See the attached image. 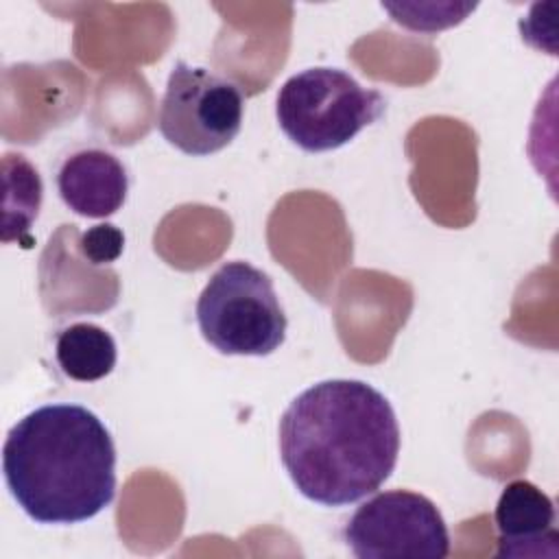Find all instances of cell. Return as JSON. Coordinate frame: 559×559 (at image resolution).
<instances>
[{
  "label": "cell",
  "mask_w": 559,
  "mask_h": 559,
  "mask_svg": "<svg viewBox=\"0 0 559 559\" xmlns=\"http://www.w3.org/2000/svg\"><path fill=\"white\" fill-rule=\"evenodd\" d=\"M343 542L358 559H441L450 535L437 504L415 491H382L362 502L343 528Z\"/></svg>",
  "instance_id": "cell-6"
},
{
  "label": "cell",
  "mask_w": 559,
  "mask_h": 559,
  "mask_svg": "<svg viewBox=\"0 0 559 559\" xmlns=\"http://www.w3.org/2000/svg\"><path fill=\"white\" fill-rule=\"evenodd\" d=\"M7 487L39 524H76L116 496V445L96 413L46 404L24 415L2 448Z\"/></svg>",
  "instance_id": "cell-2"
},
{
  "label": "cell",
  "mask_w": 559,
  "mask_h": 559,
  "mask_svg": "<svg viewBox=\"0 0 559 559\" xmlns=\"http://www.w3.org/2000/svg\"><path fill=\"white\" fill-rule=\"evenodd\" d=\"M245 98L238 85L177 61L168 74L159 103L157 127L168 144L188 155H212L238 135Z\"/></svg>",
  "instance_id": "cell-5"
},
{
  "label": "cell",
  "mask_w": 559,
  "mask_h": 559,
  "mask_svg": "<svg viewBox=\"0 0 559 559\" xmlns=\"http://www.w3.org/2000/svg\"><path fill=\"white\" fill-rule=\"evenodd\" d=\"M4 188H7V197L4 201H11L13 192L15 194V205L11 210H4V221L13 214V210H17V218L13 229L9 231L7 238H2L4 242L17 238L31 229L33 221L39 214V205H41V179L39 173L31 166V162L24 155H13L7 153L4 155Z\"/></svg>",
  "instance_id": "cell-10"
},
{
  "label": "cell",
  "mask_w": 559,
  "mask_h": 559,
  "mask_svg": "<svg viewBox=\"0 0 559 559\" xmlns=\"http://www.w3.org/2000/svg\"><path fill=\"white\" fill-rule=\"evenodd\" d=\"M203 338L221 354L269 356L286 338V314L273 280L249 262H225L197 299Z\"/></svg>",
  "instance_id": "cell-4"
},
{
  "label": "cell",
  "mask_w": 559,
  "mask_h": 559,
  "mask_svg": "<svg viewBox=\"0 0 559 559\" xmlns=\"http://www.w3.org/2000/svg\"><path fill=\"white\" fill-rule=\"evenodd\" d=\"M397 454L395 411L362 380L317 382L280 419L282 465L297 491L323 507H345L380 489Z\"/></svg>",
  "instance_id": "cell-1"
},
{
  "label": "cell",
  "mask_w": 559,
  "mask_h": 559,
  "mask_svg": "<svg viewBox=\"0 0 559 559\" xmlns=\"http://www.w3.org/2000/svg\"><path fill=\"white\" fill-rule=\"evenodd\" d=\"M79 249L92 264H109L120 258L124 249V236L116 225H96L81 234Z\"/></svg>",
  "instance_id": "cell-11"
},
{
  "label": "cell",
  "mask_w": 559,
  "mask_h": 559,
  "mask_svg": "<svg viewBox=\"0 0 559 559\" xmlns=\"http://www.w3.org/2000/svg\"><path fill=\"white\" fill-rule=\"evenodd\" d=\"M384 109V96L362 87L349 72L308 68L280 87L275 116L290 142L308 153H323L354 140Z\"/></svg>",
  "instance_id": "cell-3"
},
{
  "label": "cell",
  "mask_w": 559,
  "mask_h": 559,
  "mask_svg": "<svg viewBox=\"0 0 559 559\" xmlns=\"http://www.w3.org/2000/svg\"><path fill=\"white\" fill-rule=\"evenodd\" d=\"M493 522L498 528V557H557L559 533L555 502L531 480L504 485Z\"/></svg>",
  "instance_id": "cell-7"
},
{
  "label": "cell",
  "mask_w": 559,
  "mask_h": 559,
  "mask_svg": "<svg viewBox=\"0 0 559 559\" xmlns=\"http://www.w3.org/2000/svg\"><path fill=\"white\" fill-rule=\"evenodd\" d=\"M61 201L85 218L116 214L129 192V175L122 162L103 148H83L63 159L57 173Z\"/></svg>",
  "instance_id": "cell-8"
},
{
  "label": "cell",
  "mask_w": 559,
  "mask_h": 559,
  "mask_svg": "<svg viewBox=\"0 0 559 559\" xmlns=\"http://www.w3.org/2000/svg\"><path fill=\"white\" fill-rule=\"evenodd\" d=\"M55 358L68 378L94 382L111 373L118 349L114 336L100 325L72 323L57 334Z\"/></svg>",
  "instance_id": "cell-9"
}]
</instances>
